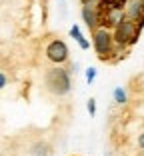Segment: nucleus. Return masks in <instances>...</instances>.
Returning <instances> with one entry per match:
<instances>
[{"label":"nucleus","instance_id":"nucleus-13","mask_svg":"<svg viewBox=\"0 0 144 156\" xmlns=\"http://www.w3.org/2000/svg\"><path fill=\"white\" fill-rule=\"evenodd\" d=\"M6 86H8V76H6V72H0V88Z\"/></svg>","mask_w":144,"mask_h":156},{"label":"nucleus","instance_id":"nucleus-5","mask_svg":"<svg viewBox=\"0 0 144 156\" xmlns=\"http://www.w3.org/2000/svg\"><path fill=\"white\" fill-rule=\"evenodd\" d=\"M126 18V12L120 8H108L100 12V26H106V28H116L122 20Z\"/></svg>","mask_w":144,"mask_h":156},{"label":"nucleus","instance_id":"nucleus-6","mask_svg":"<svg viewBox=\"0 0 144 156\" xmlns=\"http://www.w3.org/2000/svg\"><path fill=\"white\" fill-rule=\"evenodd\" d=\"M82 20L84 24L90 28V32H94L98 26H100V12H98V6L96 4H82Z\"/></svg>","mask_w":144,"mask_h":156},{"label":"nucleus","instance_id":"nucleus-9","mask_svg":"<svg viewBox=\"0 0 144 156\" xmlns=\"http://www.w3.org/2000/svg\"><path fill=\"white\" fill-rule=\"evenodd\" d=\"M28 156H50V146L46 142H34L28 150Z\"/></svg>","mask_w":144,"mask_h":156},{"label":"nucleus","instance_id":"nucleus-3","mask_svg":"<svg viewBox=\"0 0 144 156\" xmlns=\"http://www.w3.org/2000/svg\"><path fill=\"white\" fill-rule=\"evenodd\" d=\"M140 30H142V28L138 26V22L128 20V18H124L116 28H112V32H114V40H116V44L122 46V48L134 44V42L138 40V36H140Z\"/></svg>","mask_w":144,"mask_h":156},{"label":"nucleus","instance_id":"nucleus-12","mask_svg":"<svg viewBox=\"0 0 144 156\" xmlns=\"http://www.w3.org/2000/svg\"><path fill=\"white\" fill-rule=\"evenodd\" d=\"M86 110L90 112V116L96 114V100H94V98H90V100L86 102Z\"/></svg>","mask_w":144,"mask_h":156},{"label":"nucleus","instance_id":"nucleus-4","mask_svg":"<svg viewBox=\"0 0 144 156\" xmlns=\"http://www.w3.org/2000/svg\"><path fill=\"white\" fill-rule=\"evenodd\" d=\"M44 54H46V58L50 60V62H54V64L62 66L68 60V46H66L64 40H60V38H54V40H50L46 44V48H44Z\"/></svg>","mask_w":144,"mask_h":156},{"label":"nucleus","instance_id":"nucleus-10","mask_svg":"<svg viewBox=\"0 0 144 156\" xmlns=\"http://www.w3.org/2000/svg\"><path fill=\"white\" fill-rule=\"evenodd\" d=\"M112 98H114V102H116L118 106H124L126 102H128V94H126V90L122 86H116L112 90Z\"/></svg>","mask_w":144,"mask_h":156},{"label":"nucleus","instance_id":"nucleus-7","mask_svg":"<svg viewBox=\"0 0 144 156\" xmlns=\"http://www.w3.org/2000/svg\"><path fill=\"white\" fill-rule=\"evenodd\" d=\"M126 18L138 22V26H144V0H128V4L124 8Z\"/></svg>","mask_w":144,"mask_h":156},{"label":"nucleus","instance_id":"nucleus-1","mask_svg":"<svg viewBox=\"0 0 144 156\" xmlns=\"http://www.w3.org/2000/svg\"><path fill=\"white\" fill-rule=\"evenodd\" d=\"M44 84H46V90L54 96H66L70 90H72V80H70V70L62 68V66L56 64L54 68L46 70L44 74Z\"/></svg>","mask_w":144,"mask_h":156},{"label":"nucleus","instance_id":"nucleus-8","mask_svg":"<svg viewBox=\"0 0 144 156\" xmlns=\"http://www.w3.org/2000/svg\"><path fill=\"white\" fill-rule=\"evenodd\" d=\"M70 36H72L76 42H78V46L82 48V50H88V48H90V42L86 40V36L82 34V30H80L78 24H74V26L70 28Z\"/></svg>","mask_w":144,"mask_h":156},{"label":"nucleus","instance_id":"nucleus-15","mask_svg":"<svg viewBox=\"0 0 144 156\" xmlns=\"http://www.w3.org/2000/svg\"><path fill=\"white\" fill-rule=\"evenodd\" d=\"M100 0H82V4H98Z\"/></svg>","mask_w":144,"mask_h":156},{"label":"nucleus","instance_id":"nucleus-11","mask_svg":"<svg viewBox=\"0 0 144 156\" xmlns=\"http://www.w3.org/2000/svg\"><path fill=\"white\" fill-rule=\"evenodd\" d=\"M96 74H98V70L94 68V66H88V68H86V72H84V76H86V82L92 84L94 80H96Z\"/></svg>","mask_w":144,"mask_h":156},{"label":"nucleus","instance_id":"nucleus-14","mask_svg":"<svg viewBox=\"0 0 144 156\" xmlns=\"http://www.w3.org/2000/svg\"><path fill=\"white\" fill-rule=\"evenodd\" d=\"M138 148H142V150H144V132L138 136Z\"/></svg>","mask_w":144,"mask_h":156},{"label":"nucleus","instance_id":"nucleus-2","mask_svg":"<svg viewBox=\"0 0 144 156\" xmlns=\"http://www.w3.org/2000/svg\"><path fill=\"white\" fill-rule=\"evenodd\" d=\"M92 48H94V52L98 54L100 60H110L112 54H114L118 48H122V46L116 44L112 28L98 26L96 30L92 32Z\"/></svg>","mask_w":144,"mask_h":156}]
</instances>
